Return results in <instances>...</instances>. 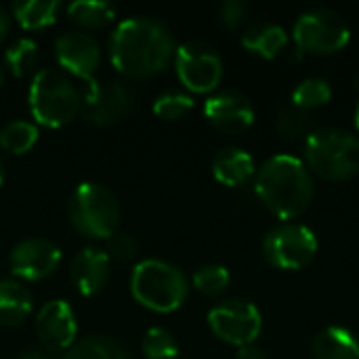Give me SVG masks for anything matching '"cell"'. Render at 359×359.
<instances>
[{
    "label": "cell",
    "instance_id": "cell-1",
    "mask_svg": "<svg viewBox=\"0 0 359 359\" xmlns=\"http://www.w3.org/2000/svg\"><path fill=\"white\" fill-rule=\"evenodd\" d=\"M111 65L126 78H154L175 59V36L170 27L149 15L122 19L107 40Z\"/></svg>",
    "mask_w": 359,
    "mask_h": 359
},
{
    "label": "cell",
    "instance_id": "cell-2",
    "mask_svg": "<svg viewBox=\"0 0 359 359\" xmlns=\"http://www.w3.org/2000/svg\"><path fill=\"white\" fill-rule=\"evenodd\" d=\"M255 191L278 219L290 221L307 210L313 198V179L303 160L280 154L257 170Z\"/></svg>",
    "mask_w": 359,
    "mask_h": 359
},
{
    "label": "cell",
    "instance_id": "cell-3",
    "mask_svg": "<svg viewBox=\"0 0 359 359\" xmlns=\"http://www.w3.org/2000/svg\"><path fill=\"white\" fill-rule=\"evenodd\" d=\"M27 105L36 124L61 128L82 109V95L67 74L55 67H42L29 82Z\"/></svg>",
    "mask_w": 359,
    "mask_h": 359
},
{
    "label": "cell",
    "instance_id": "cell-4",
    "mask_svg": "<svg viewBox=\"0 0 359 359\" xmlns=\"http://www.w3.org/2000/svg\"><path fill=\"white\" fill-rule=\"evenodd\" d=\"M130 292L145 309L170 313L185 303L189 294V280L168 261L143 259L130 273Z\"/></svg>",
    "mask_w": 359,
    "mask_h": 359
},
{
    "label": "cell",
    "instance_id": "cell-5",
    "mask_svg": "<svg viewBox=\"0 0 359 359\" xmlns=\"http://www.w3.org/2000/svg\"><path fill=\"white\" fill-rule=\"evenodd\" d=\"M67 215L78 233L90 240H109L118 231L120 202L107 185L84 181L72 191Z\"/></svg>",
    "mask_w": 359,
    "mask_h": 359
},
{
    "label": "cell",
    "instance_id": "cell-6",
    "mask_svg": "<svg viewBox=\"0 0 359 359\" xmlns=\"http://www.w3.org/2000/svg\"><path fill=\"white\" fill-rule=\"evenodd\" d=\"M307 166L326 181H347L359 172V137L341 128H318L305 141Z\"/></svg>",
    "mask_w": 359,
    "mask_h": 359
},
{
    "label": "cell",
    "instance_id": "cell-7",
    "mask_svg": "<svg viewBox=\"0 0 359 359\" xmlns=\"http://www.w3.org/2000/svg\"><path fill=\"white\" fill-rule=\"evenodd\" d=\"M299 53L332 55L349 44L351 29L347 21L328 8H316L303 13L292 29Z\"/></svg>",
    "mask_w": 359,
    "mask_h": 359
},
{
    "label": "cell",
    "instance_id": "cell-8",
    "mask_svg": "<svg viewBox=\"0 0 359 359\" xmlns=\"http://www.w3.org/2000/svg\"><path fill=\"white\" fill-rule=\"evenodd\" d=\"M175 69L181 84L191 93H212L223 78V59L204 40H187L175 50Z\"/></svg>",
    "mask_w": 359,
    "mask_h": 359
},
{
    "label": "cell",
    "instance_id": "cell-9",
    "mask_svg": "<svg viewBox=\"0 0 359 359\" xmlns=\"http://www.w3.org/2000/svg\"><path fill=\"white\" fill-rule=\"evenodd\" d=\"M318 252L316 233L299 223H286L273 229L263 242V255L269 265L286 271L307 267Z\"/></svg>",
    "mask_w": 359,
    "mask_h": 359
},
{
    "label": "cell",
    "instance_id": "cell-10",
    "mask_svg": "<svg viewBox=\"0 0 359 359\" xmlns=\"http://www.w3.org/2000/svg\"><path fill=\"white\" fill-rule=\"evenodd\" d=\"M55 57L63 69L84 80V97L99 88L95 74L101 65V46L93 34L84 29H67L59 34L55 40Z\"/></svg>",
    "mask_w": 359,
    "mask_h": 359
},
{
    "label": "cell",
    "instance_id": "cell-11",
    "mask_svg": "<svg viewBox=\"0 0 359 359\" xmlns=\"http://www.w3.org/2000/svg\"><path fill=\"white\" fill-rule=\"evenodd\" d=\"M208 326L221 341L236 347H248L261 334L263 318L250 301L231 299L208 311Z\"/></svg>",
    "mask_w": 359,
    "mask_h": 359
},
{
    "label": "cell",
    "instance_id": "cell-12",
    "mask_svg": "<svg viewBox=\"0 0 359 359\" xmlns=\"http://www.w3.org/2000/svg\"><path fill=\"white\" fill-rule=\"evenodd\" d=\"M61 248L46 238H25L8 255L11 271L17 280L40 282L53 276L61 265Z\"/></svg>",
    "mask_w": 359,
    "mask_h": 359
},
{
    "label": "cell",
    "instance_id": "cell-13",
    "mask_svg": "<svg viewBox=\"0 0 359 359\" xmlns=\"http://www.w3.org/2000/svg\"><path fill=\"white\" fill-rule=\"evenodd\" d=\"M36 334L42 347L50 351H69L78 337L76 313L69 303L55 299L44 303L36 313Z\"/></svg>",
    "mask_w": 359,
    "mask_h": 359
},
{
    "label": "cell",
    "instance_id": "cell-14",
    "mask_svg": "<svg viewBox=\"0 0 359 359\" xmlns=\"http://www.w3.org/2000/svg\"><path fill=\"white\" fill-rule=\"evenodd\" d=\"M133 107V90L124 82L99 84L93 95L82 99V116L88 124L105 128L122 122Z\"/></svg>",
    "mask_w": 359,
    "mask_h": 359
},
{
    "label": "cell",
    "instance_id": "cell-15",
    "mask_svg": "<svg viewBox=\"0 0 359 359\" xmlns=\"http://www.w3.org/2000/svg\"><path fill=\"white\" fill-rule=\"evenodd\" d=\"M206 120L223 133L248 130L255 122V107L248 97L236 90L210 95L204 103Z\"/></svg>",
    "mask_w": 359,
    "mask_h": 359
},
{
    "label": "cell",
    "instance_id": "cell-16",
    "mask_svg": "<svg viewBox=\"0 0 359 359\" xmlns=\"http://www.w3.org/2000/svg\"><path fill=\"white\" fill-rule=\"evenodd\" d=\"M72 282L76 290L84 297H93L99 290L105 288L109 276H111V259L107 250H101L97 246H86L76 252L69 267Z\"/></svg>",
    "mask_w": 359,
    "mask_h": 359
},
{
    "label": "cell",
    "instance_id": "cell-17",
    "mask_svg": "<svg viewBox=\"0 0 359 359\" xmlns=\"http://www.w3.org/2000/svg\"><path fill=\"white\" fill-rule=\"evenodd\" d=\"M212 175L221 185L227 187L244 185L257 175L255 158L240 147L221 149L212 160Z\"/></svg>",
    "mask_w": 359,
    "mask_h": 359
},
{
    "label": "cell",
    "instance_id": "cell-18",
    "mask_svg": "<svg viewBox=\"0 0 359 359\" xmlns=\"http://www.w3.org/2000/svg\"><path fill=\"white\" fill-rule=\"evenodd\" d=\"M34 311V297L29 288L17 280L6 278L0 280V324L17 326L23 324Z\"/></svg>",
    "mask_w": 359,
    "mask_h": 359
},
{
    "label": "cell",
    "instance_id": "cell-19",
    "mask_svg": "<svg viewBox=\"0 0 359 359\" xmlns=\"http://www.w3.org/2000/svg\"><path fill=\"white\" fill-rule=\"evenodd\" d=\"M242 44L246 50L263 57V59H276L288 44V34L282 25L276 23H255L250 25L244 36Z\"/></svg>",
    "mask_w": 359,
    "mask_h": 359
},
{
    "label": "cell",
    "instance_id": "cell-20",
    "mask_svg": "<svg viewBox=\"0 0 359 359\" xmlns=\"http://www.w3.org/2000/svg\"><path fill=\"white\" fill-rule=\"evenodd\" d=\"M313 353L318 359H359V341L347 328L330 326L316 337Z\"/></svg>",
    "mask_w": 359,
    "mask_h": 359
},
{
    "label": "cell",
    "instance_id": "cell-21",
    "mask_svg": "<svg viewBox=\"0 0 359 359\" xmlns=\"http://www.w3.org/2000/svg\"><path fill=\"white\" fill-rule=\"evenodd\" d=\"M61 8L59 0H19L13 4V17L23 29H44L57 21Z\"/></svg>",
    "mask_w": 359,
    "mask_h": 359
},
{
    "label": "cell",
    "instance_id": "cell-22",
    "mask_svg": "<svg viewBox=\"0 0 359 359\" xmlns=\"http://www.w3.org/2000/svg\"><path fill=\"white\" fill-rule=\"evenodd\" d=\"M69 19L82 29H95L116 19V6L105 0H76L65 6Z\"/></svg>",
    "mask_w": 359,
    "mask_h": 359
},
{
    "label": "cell",
    "instance_id": "cell-23",
    "mask_svg": "<svg viewBox=\"0 0 359 359\" xmlns=\"http://www.w3.org/2000/svg\"><path fill=\"white\" fill-rule=\"evenodd\" d=\"M65 359H130V355L118 341L93 334L76 341L74 347L65 353Z\"/></svg>",
    "mask_w": 359,
    "mask_h": 359
},
{
    "label": "cell",
    "instance_id": "cell-24",
    "mask_svg": "<svg viewBox=\"0 0 359 359\" xmlns=\"http://www.w3.org/2000/svg\"><path fill=\"white\" fill-rule=\"evenodd\" d=\"M276 128L286 141H307V137L313 133L309 111H303L292 103H284L278 107Z\"/></svg>",
    "mask_w": 359,
    "mask_h": 359
},
{
    "label": "cell",
    "instance_id": "cell-25",
    "mask_svg": "<svg viewBox=\"0 0 359 359\" xmlns=\"http://www.w3.org/2000/svg\"><path fill=\"white\" fill-rule=\"evenodd\" d=\"M38 124L29 120H11L0 128V147L11 154H25L38 141Z\"/></svg>",
    "mask_w": 359,
    "mask_h": 359
},
{
    "label": "cell",
    "instance_id": "cell-26",
    "mask_svg": "<svg viewBox=\"0 0 359 359\" xmlns=\"http://www.w3.org/2000/svg\"><path fill=\"white\" fill-rule=\"evenodd\" d=\"M4 63L11 69V74L17 78H25L34 74V67L38 63V44L27 36L15 40L4 50Z\"/></svg>",
    "mask_w": 359,
    "mask_h": 359
},
{
    "label": "cell",
    "instance_id": "cell-27",
    "mask_svg": "<svg viewBox=\"0 0 359 359\" xmlns=\"http://www.w3.org/2000/svg\"><path fill=\"white\" fill-rule=\"evenodd\" d=\"M332 99V88L326 80L322 78H307L303 80L290 97V103L297 105L303 111H311L318 109L322 105H326Z\"/></svg>",
    "mask_w": 359,
    "mask_h": 359
},
{
    "label": "cell",
    "instance_id": "cell-28",
    "mask_svg": "<svg viewBox=\"0 0 359 359\" xmlns=\"http://www.w3.org/2000/svg\"><path fill=\"white\" fill-rule=\"evenodd\" d=\"M145 359H177L179 358V343L170 330L154 326L145 332L141 343Z\"/></svg>",
    "mask_w": 359,
    "mask_h": 359
},
{
    "label": "cell",
    "instance_id": "cell-29",
    "mask_svg": "<svg viewBox=\"0 0 359 359\" xmlns=\"http://www.w3.org/2000/svg\"><path fill=\"white\" fill-rule=\"evenodd\" d=\"M194 109V97L185 90H164L154 101V114L164 120H179Z\"/></svg>",
    "mask_w": 359,
    "mask_h": 359
},
{
    "label": "cell",
    "instance_id": "cell-30",
    "mask_svg": "<svg viewBox=\"0 0 359 359\" xmlns=\"http://www.w3.org/2000/svg\"><path fill=\"white\" fill-rule=\"evenodd\" d=\"M231 276L223 265H204L194 273V286L206 297H217L227 290Z\"/></svg>",
    "mask_w": 359,
    "mask_h": 359
},
{
    "label": "cell",
    "instance_id": "cell-31",
    "mask_svg": "<svg viewBox=\"0 0 359 359\" xmlns=\"http://www.w3.org/2000/svg\"><path fill=\"white\" fill-rule=\"evenodd\" d=\"M107 242H109V246H107V255H109V259H116V261L128 263V261H133V259L139 255V244H137V240H135L130 233L116 231Z\"/></svg>",
    "mask_w": 359,
    "mask_h": 359
},
{
    "label": "cell",
    "instance_id": "cell-32",
    "mask_svg": "<svg viewBox=\"0 0 359 359\" xmlns=\"http://www.w3.org/2000/svg\"><path fill=\"white\" fill-rule=\"evenodd\" d=\"M219 17H221L225 27L238 29L244 25V21L248 17V6L242 0H225L219 8Z\"/></svg>",
    "mask_w": 359,
    "mask_h": 359
},
{
    "label": "cell",
    "instance_id": "cell-33",
    "mask_svg": "<svg viewBox=\"0 0 359 359\" xmlns=\"http://www.w3.org/2000/svg\"><path fill=\"white\" fill-rule=\"evenodd\" d=\"M19 359H65V353L50 351V349L38 345V347H27V349L23 351V355Z\"/></svg>",
    "mask_w": 359,
    "mask_h": 359
},
{
    "label": "cell",
    "instance_id": "cell-34",
    "mask_svg": "<svg viewBox=\"0 0 359 359\" xmlns=\"http://www.w3.org/2000/svg\"><path fill=\"white\" fill-rule=\"evenodd\" d=\"M11 23H13V15L8 13V8H6V6H2V4H0V42L8 36V32H11Z\"/></svg>",
    "mask_w": 359,
    "mask_h": 359
},
{
    "label": "cell",
    "instance_id": "cell-35",
    "mask_svg": "<svg viewBox=\"0 0 359 359\" xmlns=\"http://www.w3.org/2000/svg\"><path fill=\"white\" fill-rule=\"evenodd\" d=\"M236 359H267V358H265V353H263L261 349H257V347L248 345V347H240V349H238Z\"/></svg>",
    "mask_w": 359,
    "mask_h": 359
},
{
    "label": "cell",
    "instance_id": "cell-36",
    "mask_svg": "<svg viewBox=\"0 0 359 359\" xmlns=\"http://www.w3.org/2000/svg\"><path fill=\"white\" fill-rule=\"evenodd\" d=\"M2 183H4V166L0 162V187H2Z\"/></svg>",
    "mask_w": 359,
    "mask_h": 359
},
{
    "label": "cell",
    "instance_id": "cell-37",
    "mask_svg": "<svg viewBox=\"0 0 359 359\" xmlns=\"http://www.w3.org/2000/svg\"><path fill=\"white\" fill-rule=\"evenodd\" d=\"M355 126H358V130H359V103H358V109H355Z\"/></svg>",
    "mask_w": 359,
    "mask_h": 359
},
{
    "label": "cell",
    "instance_id": "cell-38",
    "mask_svg": "<svg viewBox=\"0 0 359 359\" xmlns=\"http://www.w3.org/2000/svg\"><path fill=\"white\" fill-rule=\"evenodd\" d=\"M2 82H4V72H2V67H0V86H2Z\"/></svg>",
    "mask_w": 359,
    "mask_h": 359
}]
</instances>
